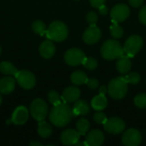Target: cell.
Listing matches in <instances>:
<instances>
[{"label":"cell","instance_id":"1","mask_svg":"<svg viewBox=\"0 0 146 146\" xmlns=\"http://www.w3.org/2000/svg\"><path fill=\"white\" fill-rule=\"evenodd\" d=\"M74 117V115L72 108L68 103L63 101L59 104L54 105L50 113V120L51 123L59 127L67 126Z\"/></svg>","mask_w":146,"mask_h":146},{"label":"cell","instance_id":"2","mask_svg":"<svg viewBox=\"0 0 146 146\" xmlns=\"http://www.w3.org/2000/svg\"><path fill=\"white\" fill-rule=\"evenodd\" d=\"M68 34V30L66 24L59 21L51 22L45 33V36L48 39L56 42H62L65 40Z\"/></svg>","mask_w":146,"mask_h":146},{"label":"cell","instance_id":"3","mask_svg":"<svg viewBox=\"0 0 146 146\" xmlns=\"http://www.w3.org/2000/svg\"><path fill=\"white\" fill-rule=\"evenodd\" d=\"M124 54L121 44L114 39L105 41L101 47V55L106 60H115L120 58Z\"/></svg>","mask_w":146,"mask_h":146},{"label":"cell","instance_id":"4","mask_svg":"<svg viewBox=\"0 0 146 146\" xmlns=\"http://www.w3.org/2000/svg\"><path fill=\"white\" fill-rule=\"evenodd\" d=\"M108 93L114 99H122L127 92V83L124 77L112 80L108 86Z\"/></svg>","mask_w":146,"mask_h":146},{"label":"cell","instance_id":"5","mask_svg":"<svg viewBox=\"0 0 146 146\" xmlns=\"http://www.w3.org/2000/svg\"><path fill=\"white\" fill-rule=\"evenodd\" d=\"M30 113L36 121H43L47 116L48 105L44 100L41 98H36L30 104Z\"/></svg>","mask_w":146,"mask_h":146},{"label":"cell","instance_id":"6","mask_svg":"<svg viewBox=\"0 0 146 146\" xmlns=\"http://www.w3.org/2000/svg\"><path fill=\"white\" fill-rule=\"evenodd\" d=\"M143 39L139 35L130 36L125 42L123 50L128 57H133L142 48Z\"/></svg>","mask_w":146,"mask_h":146},{"label":"cell","instance_id":"7","mask_svg":"<svg viewBox=\"0 0 146 146\" xmlns=\"http://www.w3.org/2000/svg\"><path fill=\"white\" fill-rule=\"evenodd\" d=\"M15 79L20 86L26 90H30L36 85V78L34 74L27 70H18L15 75Z\"/></svg>","mask_w":146,"mask_h":146},{"label":"cell","instance_id":"8","mask_svg":"<svg viewBox=\"0 0 146 146\" xmlns=\"http://www.w3.org/2000/svg\"><path fill=\"white\" fill-rule=\"evenodd\" d=\"M85 58H86L85 53L81 50L77 48H73L67 50V52L64 55V60L66 63L73 67L82 64Z\"/></svg>","mask_w":146,"mask_h":146},{"label":"cell","instance_id":"9","mask_svg":"<svg viewBox=\"0 0 146 146\" xmlns=\"http://www.w3.org/2000/svg\"><path fill=\"white\" fill-rule=\"evenodd\" d=\"M106 132L111 134H119L125 130L126 124L122 119L119 117H111L107 119L106 122L104 124Z\"/></svg>","mask_w":146,"mask_h":146},{"label":"cell","instance_id":"10","mask_svg":"<svg viewBox=\"0 0 146 146\" xmlns=\"http://www.w3.org/2000/svg\"><path fill=\"white\" fill-rule=\"evenodd\" d=\"M142 141L141 133L135 128L127 130L122 136V143L126 146H137Z\"/></svg>","mask_w":146,"mask_h":146},{"label":"cell","instance_id":"11","mask_svg":"<svg viewBox=\"0 0 146 146\" xmlns=\"http://www.w3.org/2000/svg\"><path fill=\"white\" fill-rule=\"evenodd\" d=\"M130 15V9L127 5L124 3H119L113 7L111 10V19L116 22L124 21Z\"/></svg>","mask_w":146,"mask_h":146},{"label":"cell","instance_id":"12","mask_svg":"<svg viewBox=\"0 0 146 146\" xmlns=\"http://www.w3.org/2000/svg\"><path fill=\"white\" fill-rule=\"evenodd\" d=\"M101 35V30L96 25H90L83 33V40L87 44H94L99 41Z\"/></svg>","mask_w":146,"mask_h":146},{"label":"cell","instance_id":"13","mask_svg":"<svg viewBox=\"0 0 146 146\" xmlns=\"http://www.w3.org/2000/svg\"><path fill=\"white\" fill-rule=\"evenodd\" d=\"M28 115V110L25 106H19L13 112L11 121L15 125H23L27 121Z\"/></svg>","mask_w":146,"mask_h":146},{"label":"cell","instance_id":"14","mask_svg":"<svg viewBox=\"0 0 146 146\" xmlns=\"http://www.w3.org/2000/svg\"><path fill=\"white\" fill-rule=\"evenodd\" d=\"M80 133L74 129H67L61 134V141L64 145H75L80 140Z\"/></svg>","mask_w":146,"mask_h":146},{"label":"cell","instance_id":"15","mask_svg":"<svg viewBox=\"0 0 146 146\" xmlns=\"http://www.w3.org/2000/svg\"><path fill=\"white\" fill-rule=\"evenodd\" d=\"M80 97V91L76 86H68L67 87L62 95V100L65 103H73L79 100Z\"/></svg>","mask_w":146,"mask_h":146},{"label":"cell","instance_id":"16","mask_svg":"<svg viewBox=\"0 0 146 146\" xmlns=\"http://www.w3.org/2000/svg\"><path fill=\"white\" fill-rule=\"evenodd\" d=\"M104 141V133L98 129L91 131L86 139V142L88 146H100Z\"/></svg>","mask_w":146,"mask_h":146},{"label":"cell","instance_id":"17","mask_svg":"<svg viewBox=\"0 0 146 146\" xmlns=\"http://www.w3.org/2000/svg\"><path fill=\"white\" fill-rule=\"evenodd\" d=\"M55 51H56V47L50 39L44 41L39 46V53L45 59L51 58L54 56Z\"/></svg>","mask_w":146,"mask_h":146},{"label":"cell","instance_id":"18","mask_svg":"<svg viewBox=\"0 0 146 146\" xmlns=\"http://www.w3.org/2000/svg\"><path fill=\"white\" fill-rule=\"evenodd\" d=\"M15 87V80L13 77H4L0 80V92L3 94L11 93Z\"/></svg>","mask_w":146,"mask_h":146},{"label":"cell","instance_id":"19","mask_svg":"<svg viewBox=\"0 0 146 146\" xmlns=\"http://www.w3.org/2000/svg\"><path fill=\"white\" fill-rule=\"evenodd\" d=\"M72 110L74 117L78 115H86L90 112V105L85 100H77Z\"/></svg>","mask_w":146,"mask_h":146},{"label":"cell","instance_id":"20","mask_svg":"<svg viewBox=\"0 0 146 146\" xmlns=\"http://www.w3.org/2000/svg\"><path fill=\"white\" fill-rule=\"evenodd\" d=\"M131 68H132V62L127 55L121 56L116 62V68L122 74H126L127 73H128Z\"/></svg>","mask_w":146,"mask_h":146},{"label":"cell","instance_id":"21","mask_svg":"<svg viewBox=\"0 0 146 146\" xmlns=\"http://www.w3.org/2000/svg\"><path fill=\"white\" fill-rule=\"evenodd\" d=\"M108 105V100L105 97V95L99 94L95 96L92 100V107L95 110H104Z\"/></svg>","mask_w":146,"mask_h":146},{"label":"cell","instance_id":"22","mask_svg":"<svg viewBox=\"0 0 146 146\" xmlns=\"http://www.w3.org/2000/svg\"><path fill=\"white\" fill-rule=\"evenodd\" d=\"M38 133L42 138L50 137L52 133L51 126L49 123H47L46 121H44V120L39 121L38 125Z\"/></svg>","mask_w":146,"mask_h":146},{"label":"cell","instance_id":"23","mask_svg":"<svg viewBox=\"0 0 146 146\" xmlns=\"http://www.w3.org/2000/svg\"><path fill=\"white\" fill-rule=\"evenodd\" d=\"M70 79H71V81L73 84H74L76 86H81L83 84H86L88 78L85 72H83L81 70H78V71H74L71 74Z\"/></svg>","mask_w":146,"mask_h":146},{"label":"cell","instance_id":"24","mask_svg":"<svg viewBox=\"0 0 146 146\" xmlns=\"http://www.w3.org/2000/svg\"><path fill=\"white\" fill-rule=\"evenodd\" d=\"M0 71L6 75H13V76H15L18 72L17 68L11 62L6 61L2 62L0 63Z\"/></svg>","mask_w":146,"mask_h":146},{"label":"cell","instance_id":"25","mask_svg":"<svg viewBox=\"0 0 146 146\" xmlns=\"http://www.w3.org/2000/svg\"><path fill=\"white\" fill-rule=\"evenodd\" d=\"M76 128H77V131L80 133V135L84 136L89 131L90 122L86 119L81 118L78 121V122L76 124Z\"/></svg>","mask_w":146,"mask_h":146},{"label":"cell","instance_id":"26","mask_svg":"<svg viewBox=\"0 0 146 146\" xmlns=\"http://www.w3.org/2000/svg\"><path fill=\"white\" fill-rule=\"evenodd\" d=\"M110 33L115 38H120L123 36L124 31L123 28L118 24V22L112 21V24L110 26Z\"/></svg>","mask_w":146,"mask_h":146},{"label":"cell","instance_id":"27","mask_svg":"<svg viewBox=\"0 0 146 146\" xmlns=\"http://www.w3.org/2000/svg\"><path fill=\"white\" fill-rule=\"evenodd\" d=\"M32 29L36 34L43 36L46 33V26L42 21H35L32 25Z\"/></svg>","mask_w":146,"mask_h":146},{"label":"cell","instance_id":"28","mask_svg":"<svg viewBox=\"0 0 146 146\" xmlns=\"http://www.w3.org/2000/svg\"><path fill=\"white\" fill-rule=\"evenodd\" d=\"M125 80L127 81V84H133V85H136L140 81V75L139 74H138L137 72H132L130 74H128L127 75H126L124 77Z\"/></svg>","mask_w":146,"mask_h":146},{"label":"cell","instance_id":"29","mask_svg":"<svg viewBox=\"0 0 146 146\" xmlns=\"http://www.w3.org/2000/svg\"><path fill=\"white\" fill-rule=\"evenodd\" d=\"M134 104L137 107L140 109H145L146 108V93L138 94L134 98Z\"/></svg>","mask_w":146,"mask_h":146},{"label":"cell","instance_id":"30","mask_svg":"<svg viewBox=\"0 0 146 146\" xmlns=\"http://www.w3.org/2000/svg\"><path fill=\"white\" fill-rule=\"evenodd\" d=\"M82 64L86 69H89V70H93L98 67V62L93 57H86Z\"/></svg>","mask_w":146,"mask_h":146},{"label":"cell","instance_id":"31","mask_svg":"<svg viewBox=\"0 0 146 146\" xmlns=\"http://www.w3.org/2000/svg\"><path fill=\"white\" fill-rule=\"evenodd\" d=\"M48 100L51 104L56 105L62 103V97L56 91H50L48 94Z\"/></svg>","mask_w":146,"mask_h":146},{"label":"cell","instance_id":"32","mask_svg":"<svg viewBox=\"0 0 146 146\" xmlns=\"http://www.w3.org/2000/svg\"><path fill=\"white\" fill-rule=\"evenodd\" d=\"M93 119H94L95 122L98 124H104L107 121V117H106L105 114L103 112H99V110H98V112H96L94 114Z\"/></svg>","mask_w":146,"mask_h":146},{"label":"cell","instance_id":"33","mask_svg":"<svg viewBox=\"0 0 146 146\" xmlns=\"http://www.w3.org/2000/svg\"><path fill=\"white\" fill-rule=\"evenodd\" d=\"M86 21L90 25H96L98 21V15L94 11H90L86 15Z\"/></svg>","mask_w":146,"mask_h":146},{"label":"cell","instance_id":"34","mask_svg":"<svg viewBox=\"0 0 146 146\" xmlns=\"http://www.w3.org/2000/svg\"><path fill=\"white\" fill-rule=\"evenodd\" d=\"M86 85L90 88V89H92V90H95L99 86V82L97 79H87L86 82Z\"/></svg>","mask_w":146,"mask_h":146},{"label":"cell","instance_id":"35","mask_svg":"<svg viewBox=\"0 0 146 146\" xmlns=\"http://www.w3.org/2000/svg\"><path fill=\"white\" fill-rule=\"evenodd\" d=\"M139 17V21H141V23H143L144 25H146V5L140 9Z\"/></svg>","mask_w":146,"mask_h":146},{"label":"cell","instance_id":"36","mask_svg":"<svg viewBox=\"0 0 146 146\" xmlns=\"http://www.w3.org/2000/svg\"><path fill=\"white\" fill-rule=\"evenodd\" d=\"M106 0H90V3L94 8H98L102 4H104Z\"/></svg>","mask_w":146,"mask_h":146},{"label":"cell","instance_id":"37","mask_svg":"<svg viewBox=\"0 0 146 146\" xmlns=\"http://www.w3.org/2000/svg\"><path fill=\"white\" fill-rule=\"evenodd\" d=\"M143 3H144V0H129V3L134 8H138L141 6Z\"/></svg>","mask_w":146,"mask_h":146},{"label":"cell","instance_id":"38","mask_svg":"<svg viewBox=\"0 0 146 146\" xmlns=\"http://www.w3.org/2000/svg\"><path fill=\"white\" fill-rule=\"evenodd\" d=\"M98 9V11H99L100 15H107L108 12H109V9H108L107 6H105L104 4H102V5L99 6Z\"/></svg>","mask_w":146,"mask_h":146},{"label":"cell","instance_id":"39","mask_svg":"<svg viewBox=\"0 0 146 146\" xmlns=\"http://www.w3.org/2000/svg\"><path fill=\"white\" fill-rule=\"evenodd\" d=\"M108 92V89L105 86H101L100 88H99V92L100 94H103V95H105L106 92Z\"/></svg>","mask_w":146,"mask_h":146},{"label":"cell","instance_id":"40","mask_svg":"<svg viewBox=\"0 0 146 146\" xmlns=\"http://www.w3.org/2000/svg\"><path fill=\"white\" fill-rule=\"evenodd\" d=\"M29 145L31 146H35V145H38V146H41L42 145V144L40 143V142H36V141H33V142H31L30 144H29Z\"/></svg>","mask_w":146,"mask_h":146},{"label":"cell","instance_id":"41","mask_svg":"<svg viewBox=\"0 0 146 146\" xmlns=\"http://www.w3.org/2000/svg\"><path fill=\"white\" fill-rule=\"evenodd\" d=\"M74 145H77V146H80V145H87V144H86V142H80V141H78Z\"/></svg>","mask_w":146,"mask_h":146},{"label":"cell","instance_id":"42","mask_svg":"<svg viewBox=\"0 0 146 146\" xmlns=\"http://www.w3.org/2000/svg\"><path fill=\"white\" fill-rule=\"evenodd\" d=\"M2 102H3V98H2V96H1V92H0V105L2 104Z\"/></svg>","mask_w":146,"mask_h":146},{"label":"cell","instance_id":"43","mask_svg":"<svg viewBox=\"0 0 146 146\" xmlns=\"http://www.w3.org/2000/svg\"><path fill=\"white\" fill-rule=\"evenodd\" d=\"M0 54H1V47H0Z\"/></svg>","mask_w":146,"mask_h":146},{"label":"cell","instance_id":"44","mask_svg":"<svg viewBox=\"0 0 146 146\" xmlns=\"http://www.w3.org/2000/svg\"><path fill=\"white\" fill-rule=\"evenodd\" d=\"M75 1H80V0H75Z\"/></svg>","mask_w":146,"mask_h":146}]
</instances>
